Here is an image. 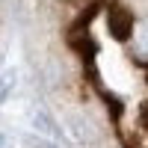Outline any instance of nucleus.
I'll return each instance as SVG.
<instances>
[{
	"mask_svg": "<svg viewBox=\"0 0 148 148\" xmlns=\"http://www.w3.org/2000/svg\"><path fill=\"white\" fill-rule=\"evenodd\" d=\"M12 86H15V71H6V74H0V104H3L6 98H9Z\"/></svg>",
	"mask_w": 148,
	"mask_h": 148,
	"instance_id": "7ed1b4c3",
	"label": "nucleus"
},
{
	"mask_svg": "<svg viewBox=\"0 0 148 148\" xmlns=\"http://www.w3.org/2000/svg\"><path fill=\"white\" fill-rule=\"evenodd\" d=\"M136 51L142 56H148V18L136 27Z\"/></svg>",
	"mask_w": 148,
	"mask_h": 148,
	"instance_id": "f03ea898",
	"label": "nucleus"
},
{
	"mask_svg": "<svg viewBox=\"0 0 148 148\" xmlns=\"http://www.w3.org/2000/svg\"><path fill=\"white\" fill-rule=\"evenodd\" d=\"M0 148H3V133H0Z\"/></svg>",
	"mask_w": 148,
	"mask_h": 148,
	"instance_id": "20e7f679",
	"label": "nucleus"
},
{
	"mask_svg": "<svg viewBox=\"0 0 148 148\" xmlns=\"http://www.w3.org/2000/svg\"><path fill=\"white\" fill-rule=\"evenodd\" d=\"M110 30H113L116 39H127L130 36V15L127 12H113L110 15Z\"/></svg>",
	"mask_w": 148,
	"mask_h": 148,
	"instance_id": "f257e3e1",
	"label": "nucleus"
}]
</instances>
